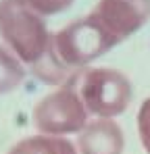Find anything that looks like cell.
I'll list each match as a JSON object with an SVG mask.
<instances>
[{
	"instance_id": "cell-1",
	"label": "cell",
	"mask_w": 150,
	"mask_h": 154,
	"mask_svg": "<svg viewBox=\"0 0 150 154\" xmlns=\"http://www.w3.org/2000/svg\"><path fill=\"white\" fill-rule=\"evenodd\" d=\"M52 35L44 17L25 8L19 0H0V38L33 73L48 63Z\"/></svg>"
},
{
	"instance_id": "cell-2",
	"label": "cell",
	"mask_w": 150,
	"mask_h": 154,
	"mask_svg": "<svg viewBox=\"0 0 150 154\" xmlns=\"http://www.w3.org/2000/svg\"><path fill=\"white\" fill-rule=\"evenodd\" d=\"M88 115L113 119L127 110L131 102V83L115 69H86L69 77Z\"/></svg>"
},
{
	"instance_id": "cell-3",
	"label": "cell",
	"mask_w": 150,
	"mask_h": 154,
	"mask_svg": "<svg viewBox=\"0 0 150 154\" xmlns=\"http://www.w3.org/2000/svg\"><path fill=\"white\" fill-rule=\"evenodd\" d=\"M33 125L42 135L54 137L79 133L88 125V110L71 81L33 106Z\"/></svg>"
},
{
	"instance_id": "cell-4",
	"label": "cell",
	"mask_w": 150,
	"mask_h": 154,
	"mask_svg": "<svg viewBox=\"0 0 150 154\" xmlns=\"http://www.w3.org/2000/svg\"><path fill=\"white\" fill-rule=\"evenodd\" d=\"M111 48L140 31L150 19V0H98L88 15Z\"/></svg>"
},
{
	"instance_id": "cell-5",
	"label": "cell",
	"mask_w": 150,
	"mask_h": 154,
	"mask_svg": "<svg viewBox=\"0 0 150 154\" xmlns=\"http://www.w3.org/2000/svg\"><path fill=\"white\" fill-rule=\"evenodd\" d=\"M125 137L113 119H96L77 135L79 154H123Z\"/></svg>"
},
{
	"instance_id": "cell-6",
	"label": "cell",
	"mask_w": 150,
	"mask_h": 154,
	"mask_svg": "<svg viewBox=\"0 0 150 154\" xmlns=\"http://www.w3.org/2000/svg\"><path fill=\"white\" fill-rule=\"evenodd\" d=\"M8 154H79L77 148L65 137L54 135H31L17 142Z\"/></svg>"
},
{
	"instance_id": "cell-7",
	"label": "cell",
	"mask_w": 150,
	"mask_h": 154,
	"mask_svg": "<svg viewBox=\"0 0 150 154\" xmlns=\"http://www.w3.org/2000/svg\"><path fill=\"white\" fill-rule=\"evenodd\" d=\"M23 79H25L23 63L6 46H0V96L17 90L23 83Z\"/></svg>"
},
{
	"instance_id": "cell-8",
	"label": "cell",
	"mask_w": 150,
	"mask_h": 154,
	"mask_svg": "<svg viewBox=\"0 0 150 154\" xmlns=\"http://www.w3.org/2000/svg\"><path fill=\"white\" fill-rule=\"evenodd\" d=\"M19 2L23 4L25 8L33 11L36 15H40V17H44V19L67 11V8L73 4V0H19Z\"/></svg>"
},
{
	"instance_id": "cell-9",
	"label": "cell",
	"mask_w": 150,
	"mask_h": 154,
	"mask_svg": "<svg viewBox=\"0 0 150 154\" xmlns=\"http://www.w3.org/2000/svg\"><path fill=\"white\" fill-rule=\"evenodd\" d=\"M138 133L144 150L150 154V98H146L138 110Z\"/></svg>"
}]
</instances>
